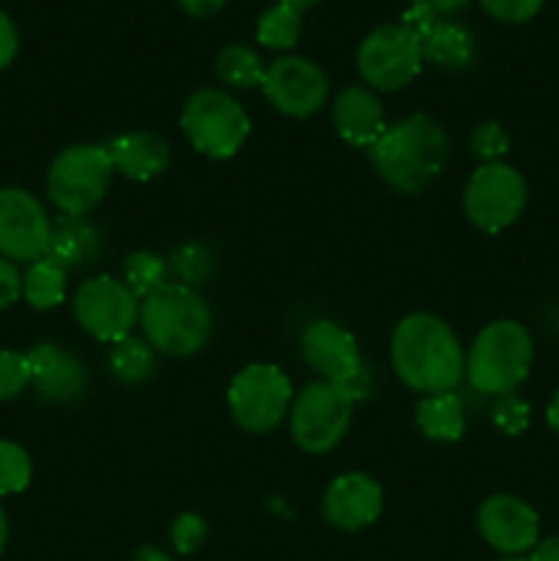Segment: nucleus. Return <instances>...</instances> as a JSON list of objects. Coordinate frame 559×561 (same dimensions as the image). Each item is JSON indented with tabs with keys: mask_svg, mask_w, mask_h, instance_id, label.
Masks as SVG:
<instances>
[{
	"mask_svg": "<svg viewBox=\"0 0 559 561\" xmlns=\"http://www.w3.org/2000/svg\"><path fill=\"white\" fill-rule=\"evenodd\" d=\"M389 362L406 389L425 394L455 392L466 376L460 340L433 312H409L389 337Z\"/></svg>",
	"mask_w": 559,
	"mask_h": 561,
	"instance_id": "nucleus-1",
	"label": "nucleus"
},
{
	"mask_svg": "<svg viewBox=\"0 0 559 561\" xmlns=\"http://www.w3.org/2000/svg\"><path fill=\"white\" fill-rule=\"evenodd\" d=\"M373 170L400 195H420L449 162V137L431 115H406L387 124L376 142L367 148Z\"/></svg>",
	"mask_w": 559,
	"mask_h": 561,
	"instance_id": "nucleus-2",
	"label": "nucleus"
},
{
	"mask_svg": "<svg viewBox=\"0 0 559 561\" xmlns=\"http://www.w3.org/2000/svg\"><path fill=\"white\" fill-rule=\"evenodd\" d=\"M140 327L157 354L186 359L212 340L214 312L195 288L168 279L140 301Z\"/></svg>",
	"mask_w": 559,
	"mask_h": 561,
	"instance_id": "nucleus-3",
	"label": "nucleus"
},
{
	"mask_svg": "<svg viewBox=\"0 0 559 561\" xmlns=\"http://www.w3.org/2000/svg\"><path fill=\"white\" fill-rule=\"evenodd\" d=\"M535 359V343L524 323L493 321L477 332L466 351V381L488 398L513 394L526 381Z\"/></svg>",
	"mask_w": 559,
	"mask_h": 561,
	"instance_id": "nucleus-4",
	"label": "nucleus"
},
{
	"mask_svg": "<svg viewBox=\"0 0 559 561\" xmlns=\"http://www.w3.org/2000/svg\"><path fill=\"white\" fill-rule=\"evenodd\" d=\"M250 129L247 110L223 88H201L181 110V131L186 142L214 162L236 157L250 137Z\"/></svg>",
	"mask_w": 559,
	"mask_h": 561,
	"instance_id": "nucleus-5",
	"label": "nucleus"
},
{
	"mask_svg": "<svg viewBox=\"0 0 559 561\" xmlns=\"http://www.w3.org/2000/svg\"><path fill=\"white\" fill-rule=\"evenodd\" d=\"M113 173L107 146L77 142L49 164L47 195L64 217H88L107 195Z\"/></svg>",
	"mask_w": 559,
	"mask_h": 561,
	"instance_id": "nucleus-6",
	"label": "nucleus"
},
{
	"mask_svg": "<svg viewBox=\"0 0 559 561\" xmlns=\"http://www.w3.org/2000/svg\"><path fill=\"white\" fill-rule=\"evenodd\" d=\"M356 394L349 387L312 381L294 394L288 431L296 447L307 455H327L338 447L351 427Z\"/></svg>",
	"mask_w": 559,
	"mask_h": 561,
	"instance_id": "nucleus-7",
	"label": "nucleus"
},
{
	"mask_svg": "<svg viewBox=\"0 0 559 561\" xmlns=\"http://www.w3.org/2000/svg\"><path fill=\"white\" fill-rule=\"evenodd\" d=\"M294 383L269 362L241 367L228 387V409L236 425L252 436H263L283 425L294 403Z\"/></svg>",
	"mask_w": 559,
	"mask_h": 561,
	"instance_id": "nucleus-8",
	"label": "nucleus"
},
{
	"mask_svg": "<svg viewBox=\"0 0 559 561\" xmlns=\"http://www.w3.org/2000/svg\"><path fill=\"white\" fill-rule=\"evenodd\" d=\"M422 58L420 33L406 22H387L362 38L356 49V69L370 91L395 93L420 77Z\"/></svg>",
	"mask_w": 559,
	"mask_h": 561,
	"instance_id": "nucleus-9",
	"label": "nucleus"
},
{
	"mask_svg": "<svg viewBox=\"0 0 559 561\" xmlns=\"http://www.w3.org/2000/svg\"><path fill=\"white\" fill-rule=\"evenodd\" d=\"M75 321L99 343H121L140 323V299L126 288L124 279L99 274L80 283L71 299Z\"/></svg>",
	"mask_w": 559,
	"mask_h": 561,
	"instance_id": "nucleus-10",
	"label": "nucleus"
},
{
	"mask_svg": "<svg viewBox=\"0 0 559 561\" xmlns=\"http://www.w3.org/2000/svg\"><path fill=\"white\" fill-rule=\"evenodd\" d=\"M526 208V181L504 162L480 164L464 190V214L477 230L502 233Z\"/></svg>",
	"mask_w": 559,
	"mask_h": 561,
	"instance_id": "nucleus-11",
	"label": "nucleus"
},
{
	"mask_svg": "<svg viewBox=\"0 0 559 561\" xmlns=\"http://www.w3.org/2000/svg\"><path fill=\"white\" fill-rule=\"evenodd\" d=\"M299 348L301 359L316 373L318 381L349 387L360 400L370 392V383H367L370 367L362 359L356 337L345 327L329 318H318L301 332Z\"/></svg>",
	"mask_w": 559,
	"mask_h": 561,
	"instance_id": "nucleus-12",
	"label": "nucleus"
},
{
	"mask_svg": "<svg viewBox=\"0 0 559 561\" xmlns=\"http://www.w3.org/2000/svg\"><path fill=\"white\" fill-rule=\"evenodd\" d=\"M53 219L33 192L20 186L0 190V257L33 263L47 255Z\"/></svg>",
	"mask_w": 559,
	"mask_h": 561,
	"instance_id": "nucleus-13",
	"label": "nucleus"
},
{
	"mask_svg": "<svg viewBox=\"0 0 559 561\" xmlns=\"http://www.w3.org/2000/svg\"><path fill=\"white\" fill-rule=\"evenodd\" d=\"M261 91L277 113L288 118H310L327 104L329 80L316 60L280 55L266 66Z\"/></svg>",
	"mask_w": 559,
	"mask_h": 561,
	"instance_id": "nucleus-14",
	"label": "nucleus"
},
{
	"mask_svg": "<svg viewBox=\"0 0 559 561\" xmlns=\"http://www.w3.org/2000/svg\"><path fill=\"white\" fill-rule=\"evenodd\" d=\"M480 537L504 557H524L540 540V518L518 496L493 493L477 510Z\"/></svg>",
	"mask_w": 559,
	"mask_h": 561,
	"instance_id": "nucleus-15",
	"label": "nucleus"
},
{
	"mask_svg": "<svg viewBox=\"0 0 559 561\" xmlns=\"http://www.w3.org/2000/svg\"><path fill=\"white\" fill-rule=\"evenodd\" d=\"M384 491L373 477L362 471H345L327 485L321 513L329 526L340 531H362L381 518Z\"/></svg>",
	"mask_w": 559,
	"mask_h": 561,
	"instance_id": "nucleus-16",
	"label": "nucleus"
},
{
	"mask_svg": "<svg viewBox=\"0 0 559 561\" xmlns=\"http://www.w3.org/2000/svg\"><path fill=\"white\" fill-rule=\"evenodd\" d=\"M31 365V387L47 403L69 405L85 398L88 367L80 356L55 343H38L27 351Z\"/></svg>",
	"mask_w": 559,
	"mask_h": 561,
	"instance_id": "nucleus-17",
	"label": "nucleus"
},
{
	"mask_svg": "<svg viewBox=\"0 0 559 561\" xmlns=\"http://www.w3.org/2000/svg\"><path fill=\"white\" fill-rule=\"evenodd\" d=\"M403 22L411 31L420 33L425 64L438 66L444 71H460L469 69L471 60H475V36L460 22L447 20V16H433L427 11L417 9V5L406 11Z\"/></svg>",
	"mask_w": 559,
	"mask_h": 561,
	"instance_id": "nucleus-18",
	"label": "nucleus"
},
{
	"mask_svg": "<svg viewBox=\"0 0 559 561\" xmlns=\"http://www.w3.org/2000/svg\"><path fill=\"white\" fill-rule=\"evenodd\" d=\"M332 126L349 146L370 148L387 129V115L378 93L367 85H345L332 102Z\"/></svg>",
	"mask_w": 559,
	"mask_h": 561,
	"instance_id": "nucleus-19",
	"label": "nucleus"
},
{
	"mask_svg": "<svg viewBox=\"0 0 559 561\" xmlns=\"http://www.w3.org/2000/svg\"><path fill=\"white\" fill-rule=\"evenodd\" d=\"M110 162L124 179L146 184L170 168V142L153 131H126L107 142Z\"/></svg>",
	"mask_w": 559,
	"mask_h": 561,
	"instance_id": "nucleus-20",
	"label": "nucleus"
},
{
	"mask_svg": "<svg viewBox=\"0 0 559 561\" xmlns=\"http://www.w3.org/2000/svg\"><path fill=\"white\" fill-rule=\"evenodd\" d=\"M102 252V233L85 217H58L53 222L47 257L66 272L93 263Z\"/></svg>",
	"mask_w": 559,
	"mask_h": 561,
	"instance_id": "nucleus-21",
	"label": "nucleus"
},
{
	"mask_svg": "<svg viewBox=\"0 0 559 561\" xmlns=\"http://www.w3.org/2000/svg\"><path fill=\"white\" fill-rule=\"evenodd\" d=\"M417 427L422 431V436L436 444L460 442L466 433L464 400L455 392L425 394L417 403Z\"/></svg>",
	"mask_w": 559,
	"mask_h": 561,
	"instance_id": "nucleus-22",
	"label": "nucleus"
},
{
	"mask_svg": "<svg viewBox=\"0 0 559 561\" xmlns=\"http://www.w3.org/2000/svg\"><path fill=\"white\" fill-rule=\"evenodd\" d=\"M107 367L110 376L124 383V387H142L157 373V351L146 337L129 334V337L110 348Z\"/></svg>",
	"mask_w": 559,
	"mask_h": 561,
	"instance_id": "nucleus-23",
	"label": "nucleus"
},
{
	"mask_svg": "<svg viewBox=\"0 0 559 561\" xmlns=\"http://www.w3.org/2000/svg\"><path fill=\"white\" fill-rule=\"evenodd\" d=\"M66 274L69 272L55 261H49L47 255L38 257L22 274V299L33 310H55L66 299Z\"/></svg>",
	"mask_w": 559,
	"mask_h": 561,
	"instance_id": "nucleus-24",
	"label": "nucleus"
},
{
	"mask_svg": "<svg viewBox=\"0 0 559 561\" xmlns=\"http://www.w3.org/2000/svg\"><path fill=\"white\" fill-rule=\"evenodd\" d=\"M214 71H217L223 85L250 91V88H261L266 66H263L258 49L247 47V44H228V47L219 49Z\"/></svg>",
	"mask_w": 559,
	"mask_h": 561,
	"instance_id": "nucleus-25",
	"label": "nucleus"
},
{
	"mask_svg": "<svg viewBox=\"0 0 559 561\" xmlns=\"http://www.w3.org/2000/svg\"><path fill=\"white\" fill-rule=\"evenodd\" d=\"M255 36L258 44L266 49H277V53L294 49L301 36V14L277 0V3L269 5V9L258 16Z\"/></svg>",
	"mask_w": 559,
	"mask_h": 561,
	"instance_id": "nucleus-26",
	"label": "nucleus"
},
{
	"mask_svg": "<svg viewBox=\"0 0 559 561\" xmlns=\"http://www.w3.org/2000/svg\"><path fill=\"white\" fill-rule=\"evenodd\" d=\"M214 268H217V257L206 244H197V241L175 247L168 257V272L186 288H197V285L206 283Z\"/></svg>",
	"mask_w": 559,
	"mask_h": 561,
	"instance_id": "nucleus-27",
	"label": "nucleus"
},
{
	"mask_svg": "<svg viewBox=\"0 0 559 561\" xmlns=\"http://www.w3.org/2000/svg\"><path fill=\"white\" fill-rule=\"evenodd\" d=\"M168 257L157 255V252L137 250L124 261V283L137 299H146L157 288L168 283Z\"/></svg>",
	"mask_w": 559,
	"mask_h": 561,
	"instance_id": "nucleus-28",
	"label": "nucleus"
},
{
	"mask_svg": "<svg viewBox=\"0 0 559 561\" xmlns=\"http://www.w3.org/2000/svg\"><path fill=\"white\" fill-rule=\"evenodd\" d=\"M33 480V460L16 442L0 438V496L22 493Z\"/></svg>",
	"mask_w": 559,
	"mask_h": 561,
	"instance_id": "nucleus-29",
	"label": "nucleus"
},
{
	"mask_svg": "<svg viewBox=\"0 0 559 561\" xmlns=\"http://www.w3.org/2000/svg\"><path fill=\"white\" fill-rule=\"evenodd\" d=\"M469 151H471V157L480 159L482 164L502 162L510 151V137H507V131H504V126L497 124V121L477 124L475 129H471V137H469Z\"/></svg>",
	"mask_w": 559,
	"mask_h": 561,
	"instance_id": "nucleus-30",
	"label": "nucleus"
},
{
	"mask_svg": "<svg viewBox=\"0 0 559 561\" xmlns=\"http://www.w3.org/2000/svg\"><path fill=\"white\" fill-rule=\"evenodd\" d=\"M31 387V365L27 354L14 348L0 351V403L20 398Z\"/></svg>",
	"mask_w": 559,
	"mask_h": 561,
	"instance_id": "nucleus-31",
	"label": "nucleus"
},
{
	"mask_svg": "<svg viewBox=\"0 0 559 561\" xmlns=\"http://www.w3.org/2000/svg\"><path fill=\"white\" fill-rule=\"evenodd\" d=\"M206 540L208 524L197 513H181L170 526V542H173L175 553H181V557H192L195 551H201Z\"/></svg>",
	"mask_w": 559,
	"mask_h": 561,
	"instance_id": "nucleus-32",
	"label": "nucleus"
},
{
	"mask_svg": "<svg viewBox=\"0 0 559 561\" xmlns=\"http://www.w3.org/2000/svg\"><path fill=\"white\" fill-rule=\"evenodd\" d=\"M493 425L504 433V436H521L529 427V405L518 400L515 394H504L499 403L493 405Z\"/></svg>",
	"mask_w": 559,
	"mask_h": 561,
	"instance_id": "nucleus-33",
	"label": "nucleus"
},
{
	"mask_svg": "<svg viewBox=\"0 0 559 561\" xmlns=\"http://www.w3.org/2000/svg\"><path fill=\"white\" fill-rule=\"evenodd\" d=\"M480 5L491 20L518 25V22L532 20L543 9V0H480Z\"/></svg>",
	"mask_w": 559,
	"mask_h": 561,
	"instance_id": "nucleus-34",
	"label": "nucleus"
},
{
	"mask_svg": "<svg viewBox=\"0 0 559 561\" xmlns=\"http://www.w3.org/2000/svg\"><path fill=\"white\" fill-rule=\"evenodd\" d=\"M16 299H22V274L14 261L0 257V312L16 305Z\"/></svg>",
	"mask_w": 559,
	"mask_h": 561,
	"instance_id": "nucleus-35",
	"label": "nucleus"
},
{
	"mask_svg": "<svg viewBox=\"0 0 559 561\" xmlns=\"http://www.w3.org/2000/svg\"><path fill=\"white\" fill-rule=\"evenodd\" d=\"M20 53V31L5 11H0V71L9 69Z\"/></svg>",
	"mask_w": 559,
	"mask_h": 561,
	"instance_id": "nucleus-36",
	"label": "nucleus"
},
{
	"mask_svg": "<svg viewBox=\"0 0 559 561\" xmlns=\"http://www.w3.org/2000/svg\"><path fill=\"white\" fill-rule=\"evenodd\" d=\"M469 3L471 0H411V5H417V9L427 11V14L433 16L458 14V11H464Z\"/></svg>",
	"mask_w": 559,
	"mask_h": 561,
	"instance_id": "nucleus-37",
	"label": "nucleus"
},
{
	"mask_svg": "<svg viewBox=\"0 0 559 561\" xmlns=\"http://www.w3.org/2000/svg\"><path fill=\"white\" fill-rule=\"evenodd\" d=\"M225 3L228 0H179L181 11L190 16H195V20H206V16H214L217 11L225 9Z\"/></svg>",
	"mask_w": 559,
	"mask_h": 561,
	"instance_id": "nucleus-38",
	"label": "nucleus"
},
{
	"mask_svg": "<svg viewBox=\"0 0 559 561\" xmlns=\"http://www.w3.org/2000/svg\"><path fill=\"white\" fill-rule=\"evenodd\" d=\"M529 561H559V537L537 540V546L532 548Z\"/></svg>",
	"mask_w": 559,
	"mask_h": 561,
	"instance_id": "nucleus-39",
	"label": "nucleus"
},
{
	"mask_svg": "<svg viewBox=\"0 0 559 561\" xmlns=\"http://www.w3.org/2000/svg\"><path fill=\"white\" fill-rule=\"evenodd\" d=\"M132 561H173V557L157 546H142V548H137L135 559Z\"/></svg>",
	"mask_w": 559,
	"mask_h": 561,
	"instance_id": "nucleus-40",
	"label": "nucleus"
},
{
	"mask_svg": "<svg viewBox=\"0 0 559 561\" xmlns=\"http://www.w3.org/2000/svg\"><path fill=\"white\" fill-rule=\"evenodd\" d=\"M546 422H548V427H551V431L559 436V389H557V392H554L551 403H548V409H546Z\"/></svg>",
	"mask_w": 559,
	"mask_h": 561,
	"instance_id": "nucleus-41",
	"label": "nucleus"
},
{
	"mask_svg": "<svg viewBox=\"0 0 559 561\" xmlns=\"http://www.w3.org/2000/svg\"><path fill=\"white\" fill-rule=\"evenodd\" d=\"M280 3L290 5V9H296V11H299V14H305L307 9H312V5H318V3H321V0H280Z\"/></svg>",
	"mask_w": 559,
	"mask_h": 561,
	"instance_id": "nucleus-42",
	"label": "nucleus"
},
{
	"mask_svg": "<svg viewBox=\"0 0 559 561\" xmlns=\"http://www.w3.org/2000/svg\"><path fill=\"white\" fill-rule=\"evenodd\" d=\"M5 542H9V518H5V510L0 507V553H3Z\"/></svg>",
	"mask_w": 559,
	"mask_h": 561,
	"instance_id": "nucleus-43",
	"label": "nucleus"
},
{
	"mask_svg": "<svg viewBox=\"0 0 559 561\" xmlns=\"http://www.w3.org/2000/svg\"><path fill=\"white\" fill-rule=\"evenodd\" d=\"M499 561H529V559H524V557H504V559H499Z\"/></svg>",
	"mask_w": 559,
	"mask_h": 561,
	"instance_id": "nucleus-44",
	"label": "nucleus"
}]
</instances>
